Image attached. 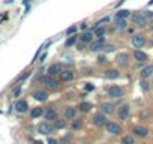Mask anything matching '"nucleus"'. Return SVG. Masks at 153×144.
<instances>
[{"mask_svg": "<svg viewBox=\"0 0 153 144\" xmlns=\"http://www.w3.org/2000/svg\"><path fill=\"white\" fill-rule=\"evenodd\" d=\"M107 122H108L107 114H105V113H102V111H99V113L93 114V117H92V123H93L95 126H98V128L105 126V125H107Z\"/></svg>", "mask_w": 153, "mask_h": 144, "instance_id": "1", "label": "nucleus"}, {"mask_svg": "<svg viewBox=\"0 0 153 144\" xmlns=\"http://www.w3.org/2000/svg\"><path fill=\"white\" fill-rule=\"evenodd\" d=\"M132 23L137 27H144L147 24V18L143 12H135V14H132Z\"/></svg>", "mask_w": 153, "mask_h": 144, "instance_id": "2", "label": "nucleus"}, {"mask_svg": "<svg viewBox=\"0 0 153 144\" xmlns=\"http://www.w3.org/2000/svg\"><path fill=\"white\" fill-rule=\"evenodd\" d=\"M42 83L47 86V89H50V90H57L59 89V83L54 80V77H51V75H45V77H42Z\"/></svg>", "mask_w": 153, "mask_h": 144, "instance_id": "3", "label": "nucleus"}, {"mask_svg": "<svg viewBox=\"0 0 153 144\" xmlns=\"http://www.w3.org/2000/svg\"><path fill=\"white\" fill-rule=\"evenodd\" d=\"M117 114H119L120 120H128V119H129V114H131V105H129V104L120 105L119 110H117Z\"/></svg>", "mask_w": 153, "mask_h": 144, "instance_id": "4", "label": "nucleus"}, {"mask_svg": "<svg viewBox=\"0 0 153 144\" xmlns=\"http://www.w3.org/2000/svg\"><path fill=\"white\" fill-rule=\"evenodd\" d=\"M108 96L113 98V99H119L123 96V89L120 86H110L108 89Z\"/></svg>", "mask_w": 153, "mask_h": 144, "instance_id": "5", "label": "nucleus"}, {"mask_svg": "<svg viewBox=\"0 0 153 144\" xmlns=\"http://www.w3.org/2000/svg\"><path fill=\"white\" fill-rule=\"evenodd\" d=\"M105 129H107V132H108V134H111V135H119V134L122 132L120 125H117L116 122H107Z\"/></svg>", "mask_w": 153, "mask_h": 144, "instance_id": "6", "label": "nucleus"}, {"mask_svg": "<svg viewBox=\"0 0 153 144\" xmlns=\"http://www.w3.org/2000/svg\"><path fill=\"white\" fill-rule=\"evenodd\" d=\"M54 129H56V128H54L50 122H44V123H41L39 128H38L39 134H44V135H51V134L54 132Z\"/></svg>", "mask_w": 153, "mask_h": 144, "instance_id": "7", "label": "nucleus"}, {"mask_svg": "<svg viewBox=\"0 0 153 144\" xmlns=\"http://www.w3.org/2000/svg\"><path fill=\"white\" fill-rule=\"evenodd\" d=\"M146 36L144 35H140V33H137V35H134L132 36V45L135 47V48H143L144 45H146Z\"/></svg>", "mask_w": 153, "mask_h": 144, "instance_id": "8", "label": "nucleus"}, {"mask_svg": "<svg viewBox=\"0 0 153 144\" xmlns=\"http://www.w3.org/2000/svg\"><path fill=\"white\" fill-rule=\"evenodd\" d=\"M107 42H105V39L104 38H98L96 41H92L90 42V51H101V50H104V45H105Z\"/></svg>", "mask_w": 153, "mask_h": 144, "instance_id": "9", "label": "nucleus"}, {"mask_svg": "<svg viewBox=\"0 0 153 144\" xmlns=\"http://www.w3.org/2000/svg\"><path fill=\"white\" fill-rule=\"evenodd\" d=\"M132 134H134L135 137L146 138V137L149 135V129H147V128H144V126H140V125H137V126H134V128H132Z\"/></svg>", "mask_w": 153, "mask_h": 144, "instance_id": "10", "label": "nucleus"}, {"mask_svg": "<svg viewBox=\"0 0 153 144\" xmlns=\"http://www.w3.org/2000/svg\"><path fill=\"white\" fill-rule=\"evenodd\" d=\"M153 75V65H149V66H144L140 72V78L141 80H147Z\"/></svg>", "mask_w": 153, "mask_h": 144, "instance_id": "11", "label": "nucleus"}, {"mask_svg": "<svg viewBox=\"0 0 153 144\" xmlns=\"http://www.w3.org/2000/svg\"><path fill=\"white\" fill-rule=\"evenodd\" d=\"M60 72H62V65H60V63H53V65L48 68V75H51V77L60 75Z\"/></svg>", "mask_w": 153, "mask_h": 144, "instance_id": "12", "label": "nucleus"}, {"mask_svg": "<svg viewBox=\"0 0 153 144\" xmlns=\"http://www.w3.org/2000/svg\"><path fill=\"white\" fill-rule=\"evenodd\" d=\"M44 117H45L47 122H53V120H56L59 116H57V111H56L54 108H48V110H45Z\"/></svg>", "mask_w": 153, "mask_h": 144, "instance_id": "13", "label": "nucleus"}, {"mask_svg": "<svg viewBox=\"0 0 153 144\" xmlns=\"http://www.w3.org/2000/svg\"><path fill=\"white\" fill-rule=\"evenodd\" d=\"M60 80L62 81H65V83H68V81H72L74 80V72L72 71H69V69H66V71H62L60 72Z\"/></svg>", "mask_w": 153, "mask_h": 144, "instance_id": "14", "label": "nucleus"}, {"mask_svg": "<svg viewBox=\"0 0 153 144\" xmlns=\"http://www.w3.org/2000/svg\"><path fill=\"white\" fill-rule=\"evenodd\" d=\"M33 98L39 102H45L48 99V93L45 90H36V92H33Z\"/></svg>", "mask_w": 153, "mask_h": 144, "instance_id": "15", "label": "nucleus"}, {"mask_svg": "<svg viewBox=\"0 0 153 144\" xmlns=\"http://www.w3.org/2000/svg\"><path fill=\"white\" fill-rule=\"evenodd\" d=\"M93 36H95L93 32H83L81 36H80V41H81L83 44H90V42L93 41Z\"/></svg>", "mask_w": 153, "mask_h": 144, "instance_id": "16", "label": "nucleus"}, {"mask_svg": "<svg viewBox=\"0 0 153 144\" xmlns=\"http://www.w3.org/2000/svg\"><path fill=\"white\" fill-rule=\"evenodd\" d=\"M15 110H17L18 113H26V111L29 110V104H27V101H24V99L18 101V102L15 104Z\"/></svg>", "mask_w": 153, "mask_h": 144, "instance_id": "17", "label": "nucleus"}, {"mask_svg": "<svg viewBox=\"0 0 153 144\" xmlns=\"http://www.w3.org/2000/svg\"><path fill=\"white\" fill-rule=\"evenodd\" d=\"M134 57H135V60H137V62H143V63L147 60V54H146V53H143L140 48H137V50L134 51Z\"/></svg>", "mask_w": 153, "mask_h": 144, "instance_id": "18", "label": "nucleus"}, {"mask_svg": "<svg viewBox=\"0 0 153 144\" xmlns=\"http://www.w3.org/2000/svg\"><path fill=\"white\" fill-rule=\"evenodd\" d=\"M105 78L107 80H117L119 78V71L117 69H108V71H105Z\"/></svg>", "mask_w": 153, "mask_h": 144, "instance_id": "19", "label": "nucleus"}, {"mask_svg": "<svg viewBox=\"0 0 153 144\" xmlns=\"http://www.w3.org/2000/svg\"><path fill=\"white\" fill-rule=\"evenodd\" d=\"M93 33H95V36H96V38H104V36H105V33H107V30H105V27H104V26H96V27L93 29Z\"/></svg>", "mask_w": 153, "mask_h": 144, "instance_id": "20", "label": "nucleus"}, {"mask_svg": "<svg viewBox=\"0 0 153 144\" xmlns=\"http://www.w3.org/2000/svg\"><path fill=\"white\" fill-rule=\"evenodd\" d=\"M116 60H117L120 65H126V63L129 62V54H128V53H120V54H117Z\"/></svg>", "mask_w": 153, "mask_h": 144, "instance_id": "21", "label": "nucleus"}, {"mask_svg": "<svg viewBox=\"0 0 153 144\" xmlns=\"http://www.w3.org/2000/svg\"><path fill=\"white\" fill-rule=\"evenodd\" d=\"M41 116H44V110H42L41 107L32 108V111H30V117H32V119H38V117H41Z\"/></svg>", "mask_w": 153, "mask_h": 144, "instance_id": "22", "label": "nucleus"}, {"mask_svg": "<svg viewBox=\"0 0 153 144\" xmlns=\"http://www.w3.org/2000/svg\"><path fill=\"white\" fill-rule=\"evenodd\" d=\"M116 29L117 30H125L126 27H128V24H126V20L125 18H116Z\"/></svg>", "mask_w": 153, "mask_h": 144, "instance_id": "23", "label": "nucleus"}, {"mask_svg": "<svg viewBox=\"0 0 153 144\" xmlns=\"http://www.w3.org/2000/svg\"><path fill=\"white\" fill-rule=\"evenodd\" d=\"M75 108L74 107H66L65 108V111H63V114H65V119H74L75 117Z\"/></svg>", "mask_w": 153, "mask_h": 144, "instance_id": "24", "label": "nucleus"}, {"mask_svg": "<svg viewBox=\"0 0 153 144\" xmlns=\"http://www.w3.org/2000/svg\"><path fill=\"white\" fill-rule=\"evenodd\" d=\"M92 108H93V105H92L90 102H81V104L78 105V110H80L81 113H89Z\"/></svg>", "mask_w": 153, "mask_h": 144, "instance_id": "25", "label": "nucleus"}, {"mask_svg": "<svg viewBox=\"0 0 153 144\" xmlns=\"http://www.w3.org/2000/svg\"><path fill=\"white\" fill-rule=\"evenodd\" d=\"M101 111L105 113V114H111V113L114 111V107H113L111 104L105 102V104H101Z\"/></svg>", "mask_w": 153, "mask_h": 144, "instance_id": "26", "label": "nucleus"}, {"mask_svg": "<svg viewBox=\"0 0 153 144\" xmlns=\"http://www.w3.org/2000/svg\"><path fill=\"white\" fill-rule=\"evenodd\" d=\"M81 126H83V120H81V119H75V117H74V120H72V123H71V128H72L74 131H80V129H81Z\"/></svg>", "mask_w": 153, "mask_h": 144, "instance_id": "27", "label": "nucleus"}, {"mask_svg": "<svg viewBox=\"0 0 153 144\" xmlns=\"http://www.w3.org/2000/svg\"><path fill=\"white\" fill-rule=\"evenodd\" d=\"M129 15H131V11L129 9H120V11L116 12V18H125L126 20Z\"/></svg>", "mask_w": 153, "mask_h": 144, "instance_id": "28", "label": "nucleus"}, {"mask_svg": "<svg viewBox=\"0 0 153 144\" xmlns=\"http://www.w3.org/2000/svg\"><path fill=\"white\" fill-rule=\"evenodd\" d=\"M122 144H135V138L134 135H123L122 137Z\"/></svg>", "mask_w": 153, "mask_h": 144, "instance_id": "29", "label": "nucleus"}, {"mask_svg": "<svg viewBox=\"0 0 153 144\" xmlns=\"http://www.w3.org/2000/svg\"><path fill=\"white\" fill-rule=\"evenodd\" d=\"M54 122H56V123H54V128H56V129H63V128L66 126V122H65L63 119H59V117H57Z\"/></svg>", "mask_w": 153, "mask_h": 144, "instance_id": "30", "label": "nucleus"}, {"mask_svg": "<svg viewBox=\"0 0 153 144\" xmlns=\"http://www.w3.org/2000/svg\"><path fill=\"white\" fill-rule=\"evenodd\" d=\"M116 50V45L114 44H105L104 45V53H113Z\"/></svg>", "mask_w": 153, "mask_h": 144, "instance_id": "31", "label": "nucleus"}, {"mask_svg": "<svg viewBox=\"0 0 153 144\" xmlns=\"http://www.w3.org/2000/svg\"><path fill=\"white\" fill-rule=\"evenodd\" d=\"M75 42H76V36H71V38H68V41L65 42V45L66 47H72Z\"/></svg>", "mask_w": 153, "mask_h": 144, "instance_id": "32", "label": "nucleus"}, {"mask_svg": "<svg viewBox=\"0 0 153 144\" xmlns=\"http://www.w3.org/2000/svg\"><path fill=\"white\" fill-rule=\"evenodd\" d=\"M140 86H141V89H143L144 92L149 90V83H147L146 80H141V81H140Z\"/></svg>", "mask_w": 153, "mask_h": 144, "instance_id": "33", "label": "nucleus"}, {"mask_svg": "<svg viewBox=\"0 0 153 144\" xmlns=\"http://www.w3.org/2000/svg\"><path fill=\"white\" fill-rule=\"evenodd\" d=\"M75 32H76V26H71V27H69V29L66 30V35L69 36V35H74Z\"/></svg>", "mask_w": 153, "mask_h": 144, "instance_id": "34", "label": "nucleus"}, {"mask_svg": "<svg viewBox=\"0 0 153 144\" xmlns=\"http://www.w3.org/2000/svg\"><path fill=\"white\" fill-rule=\"evenodd\" d=\"M108 21H110V18H108V17H105V18H102V20H99V21H98V23L95 24V27H96V26H102L104 23H108Z\"/></svg>", "mask_w": 153, "mask_h": 144, "instance_id": "35", "label": "nucleus"}, {"mask_svg": "<svg viewBox=\"0 0 153 144\" xmlns=\"http://www.w3.org/2000/svg\"><path fill=\"white\" fill-rule=\"evenodd\" d=\"M84 90H86V92H92V90H95V86L90 84V83H87V84L84 86Z\"/></svg>", "mask_w": 153, "mask_h": 144, "instance_id": "36", "label": "nucleus"}, {"mask_svg": "<svg viewBox=\"0 0 153 144\" xmlns=\"http://www.w3.org/2000/svg\"><path fill=\"white\" fill-rule=\"evenodd\" d=\"M143 14L146 15V18H153V12L152 11H144Z\"/></svg>", "mask_w": 153, "mask_h": 144, "instance_id": "37", "label": "nucleus"}, {"mask_svg": "<svg viewBox=\"0 0 153 144\" xmlns=\"http://www.w3.org/2000/svg\"><path fill=\"white\" fill-rule=\"evenodd\" d=\"M20 93H21V87H20V86H18V87H17V89H15V90H14V96H18V95H20Z\"/></svg>", "mask_w": 153, "mask_h": 144, "instance_id": "38", "label": "nucleus"}, {"mask_svg": "<svg viewBox=\"0 0 153 144\" xmlns=\"http://www.w3.org/2000/svg\"><path fill=\"white\" fill-rule=\"evenodd\" d=\"M48 144H59V141L54 138H48Z\"/></svg>", "mask_w": 153, "mask_h": 144, "instance_id": "39", "label": "nucleus"}, {"mask_svg": "<svg viewBox=\"0 0 153 144\" xmlns=\"http://www.w3.org/2000/svg\"><path fill=\"white\" fill-rule=\"evenodd\" d=\"M98 62H99V63H104V62H107V59H105L104 56H101V57L98 59Z\"/></svg>", "mask_w": 153, "mask_h": 144, "instance_id": "40", "label": "nucleus"}, {"mask_svg": "<svg viewBox=\"0 0 153 144\" xmlns=\"http://www.w3.org/2000/svg\"><path fill=\"white\" fill-rule=\"evenodd\" d=\"M45 57H47V53H45V54H42V57H41V62H44V60H45Z\"/></svg>", "mask_w": 153, "mask_h": 144, "instance_id": "41", "label": "nucleus"}, {"mask_svg": "<svg viewBox=\"0 0 153 144\" xmlns=\"http://www.w3.org/2000/svg\"><path fill=\"white\" fill-rule=\"evenodd\" d=\"M33 144H44V143H42V141H39V140H38V141H35V143H33Z\"/></svg>", "mask_w": 153, "mask_h": 144, "instance_id": "42", "label": "nucleus"}, {"mask_svg": "<svg viewBox=\"0 0 153 144\" xmlns=\"http://www.w3.org/2000/svg\"><path fill=\"white\" fill-rule=\"evenodd\" d=\"M150 27H152V30H153V18H152V23H150Z\"/></svg>", "mask_w": 153, "mask_h": 144, "instance_id": "43", "label": "nucleus"}, {"mask_svg": "<svg viewBox=\"0 0 153 144\" xmlns=\"http://www.w3.org/2000/svg\"><path fill=\"white\" fill-rule=\"evenodd\" d=\"M149 5H150V6L153 5V0H150V2H149Z\"/></svg>", "mask_w": 153, "mask_h": 144, "instance_id": "44", "label": "nucleus"}, {"mask_svg": "<svg viewBox=\"0 0 153 144\" xmlns=\"http://www.w3.org/2000/svg\"><path fill=\"white\" fill-rule=\"evenodd\" d=\"M72 144H75V143H72Z\"/></svg>", "mask_w": 153, "mask_h": 144, "instance_id": "45", "label": "nucleus"}]
</instances>
